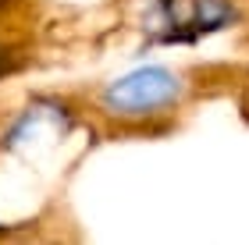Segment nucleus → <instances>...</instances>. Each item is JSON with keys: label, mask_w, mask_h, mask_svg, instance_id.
<instances>
[{"label": "nucleus", "mask_w": 249, "mask_h": 245, "mask_svg": "<svg viewBox=\"0 0 249 245\" xmlns=\"http://www.w3.org/2000/svg\"><path fill=\"white\" fill-rule=\"evenodd\" d=\"M178 96H182V79L167 68L150 64V68H135L110 82L104 89V107L121 117H139L175 103Z\"/></svg>", "instance_id": "1"}]
</instances>
